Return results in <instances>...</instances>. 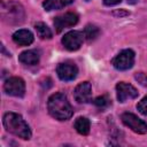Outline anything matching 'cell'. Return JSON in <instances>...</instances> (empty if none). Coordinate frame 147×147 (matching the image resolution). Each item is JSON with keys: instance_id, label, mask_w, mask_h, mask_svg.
Here are the masks:
<instances>
[{"instance_id": "1", "label": "cell", "mask_w": 147, "mask_h": 147, "mask_svg": "<svg viewBox=\"0 0 147 147\" xmlns=\"http://www.w3.org/2000/svg\"><path fill=\"white\" fill-rule=\"evenodd\" d=\"M47 108L51 116L59 121H67L74 114L72 107L63 93H55L51 95L47 101Z\"/></svg>"}, {"instance_id": "2", "label": "cell", "mask_w": 147, "mask_h": 147, "mask_svg": "<svg viewBox=\"0 0 147 147\" xmlns=\"http://www.w3.org/2000/svg\"><path fill=\"white\" fill-rule=\"evenodd\" d=\"M3 126L5 129L25 140L31 138V130L28 123L23 119V117L16 113H7L3 116Z\"/></svg>"}, {"instance_id": "3", "label": "cell", "mask_w": 147, "mask_h": 147, "mask_svg": "<svg viewBox=\"0 0 147 147\" xmlns=\"http://www.w3.org/2000/svg\"><path fill=\"white\" fill-rule=\"evenodd\" d=\"M1 16L5 22L9 24H20L24 21V8L17 1H8L2 3Z\"/></svg>"}, {"instance_id": "4", "label": "cell", "mask_w": 147, "mask_h": 147, "mask_svg": "<svg viewBox=\"0 0 147 147\" xmlns=\"http://www.w3.org/2000/svg\"><path fill=\"white\" fill-rule=\"evenodd\" d=\"M3 90L8 95L22 98L25 94V83L20 77H11L5 82Z\"/></svg>"}, {"instance_id": "5", "label": "cell", "mask_w": 147, "mask_h": 147, "mask_svg": "<svg viewBox=\"0 0 147 147\" xmlns=\"http://www.w3.org/2000/svg\"><path fill=\"white\" fill-rule=\"evenodd\" d=\"M122 122L129 126L133 132L139 134H145L147 132V123L140 119L138 116H136L132 113H124L121 116Z\"/></svg>"}, {"instance_id": "6", "label": "cell", "mask_w": 147, "mask_h": 147, "mask_svg": "<svg viewBox=\"0 0 147 147\" xmlns=\"http://www.w3.org/2000/svg\"><path fill=\"white\" fill-rule=\"evenodd\" d=\"M134 63V52L132 49H124L122 51L114 60H113V65L121 71L129 70L132 68Z\"/></svg>"}, {"instance_id": "7", "label": "cell", "mask_w": 147, "mask_h": 147, "mask_svg": "<svg viewBox=\"0 0 147 147\" xmlns=\"http://www.w3.org/2000/svg\"><path fill=\"white\" fill-rule=\"evenodd\" d=\"M84 40V33L80 31H69L62 38V44L68 51H77Z\"/></svg>"}, {"instance_id": "8", "label": "cell", "mask_w": 147, "mask_h": 147, "mask_svg": "<svg viewBox=\"0 0 147 147\" xmlns=\"http://www.w3.org/2000/svg\"><path fill=\"white\" fill-rule=\"evenodd\" d=\"M56 72L57 76L61 80L64 82H69V80H74L78 74V68L75 63L71 62H63L60 63L56 68Z\"/></svg>"}, {"instance_id": "9", "label": "cell", "mask_w": 147, "mask_h": 147, "mask_svg": "<svg viewBox=\"0 0 147 147\" xmlns=\"http://www.w3.org/2000/svg\"><path fill=\"white\" fill-rule=\"evenodd\" d=\"M78 22V15L76 13H65L63 15H60L57 17H55L54 20V26L56 32H61L62 30H64L65 28H70L76 25Z\"/></svg>"}, {"instance_id": "10", "label": "cell", "mask_w": 147, "mask_h": 147, "mask_svg": "<svg viewBox=\"0 0 147 147\" xmlns=\"http://www.w3.org/2000/svg\"><path fill=\"white\" fill-rule=\"evenodd\" d=\"M116 92L117 100L119 102H125L129 99H134L138 96V91L136 90V87L124 82H121L116 85Z\"/></svg>"}, {"instance_id": "11", "label": "cell", "mask_w": 147, "mask_h": 147, "mask_svg": "<svg viewBox=\"0 0 147 147\" xmlns=\"http://www.w3.org/2000/svg\"><path fill=\"white\" fill-rule=\"evenodd\" d=\"M92 96V86L88 82L80 83L76 86L74 91V98L78 103H87L91 101Z\"/></svg>"}, {"instance_id": "12", "label": "cell", "mask_w": 147, "mask_h": 147, "mask_svg": "<svg viewBox=\"0 0 147 147\" xmlns=\"http://www.w3.org/2000/svg\"><path fill=\"white\" fill-rule=\"evenodd\" d=\"M13 40L20 46H28L33 42V34L31 33V31L22 29L13 34Z\"/></svg>"}, {"instance_id": "13", "label": "cell", "mask_w": 147, "mask_h": 147, "mask_svg": "<svg viewBox=\"0 0 147 147\" xmlns=\"http://www.w3.org/2000/svg\"><path fill=\"white\" fill-rule=\"evenodd\" d=\"M18 60L23 64L34 65V64H38V62H39V53L37 51H33V49L25 51V52H23V53L20 54Z\"/></svg>"}, {"instance_id": "14", "label": "cell", "mask_w": 147, "mask_h": 147, "mask_svg": "<svg viewBox=\"0 0 147 147\" xmlns=\"http://www.w3.org/2000/svg\"><path fill=\"white\" fill-rule=\"evenodd\" d=\"M74 0H45L42 2V7L45 8V10L51 11V10H56V9L67 7Z\"/></svg>"}, {"instance_id": "15", "label": "cell", "mask_w": 147, "mask_h": 147, "mask_svg": "<svg viewBox=\"0 0 147 147\" xmlns=\"http://www.w3.org/2000/svg\"><path fill=\"white\" fill-rule=\"evenodd\" d=\"M76 131L79 133V134H83V136H86L90 132V121L85 117H78L76 121H75V124H74Z\"/></svg>"}, {"instance_id": "16", "label": "cell", "mask_w": 147, "mask_h": 147, "mask_svg": "<svg viewBox=\"0 0 147 147\" xmlns=\"http://www.w3.org/2000/svg\"><path fill=\"white\" fill-rule=\"evenodd\" d=\"M34 29H36L39 38H41V39H51L52 38V31L45 23H41V22L36 23Z\"/></svg>"}, {"instance_id": "17", "label": "cell", "mask_w": 147, "mask_h": 147, "mask_svg": "<svg viewBox=\"0 0 147 147\" xmlns=\"http://www.w3.org/2000/svg\"><path fill=\"white\" fill-rule=\"evenodd\" d=\"M100 33V30L98 26L93 25V24H87L84 29V37L88 40V41H92L94 40Z\"/></svg>"}, {"instance_id": "18", "label": "cell", "mask_w": 147, "mask_h": 147, "mask_svg": "<svg viewBox=\"0 0 147 147\" xmlns=\"http://www.w3.org/2000/svg\"><path fill=\"white\" fill-rule=\"evenodd\" d=\"M93 103H94V105H95L98 108L103 109V108H106V107L108 106L109 100H108V98H107L106 95H101V96H98L96 99H94Z\"/></svg>"}, {"instance_id": "19", "label": "cell", "mask_w": 147, "mask_h": 147, "mask_svg": "<svg viewBox=\"0 0 147 147\" xmlns=\"http://www.w3.org/2000/svg\"><path fill=\"white\" fill-rule=\"evenodd\" d=\"M134 78L140 85H142L144 87H147V75H145L144 72H137L134 75Z\"/></svg>"}, {"instance_id": "20", "label": "cell", "mask_w": 147, "mask_h": 147, "mask_svg": "<svg viewBox=\"0 0 147 147\" xmlns=\"http://www.w3.org/2000/svg\"><path fill=\"white\" fill-rule=\"evenodd\" d=\"M137 109L142 115H147V96H145L141 101H139V103L137 105Z\"/></svg>"}, {"instance_id": "21", "label": "cell", "mask_w": 147, "mask_h": 147, "mask_svg": "<svg viewBox=\"0 0 147 147\" xmlns=\"http://www.w3.org/2000/svg\"><path fill=\"white\" fill-rule=\"evenodd\" d=\"M122 0H103V2H105L106 6H115V5L119 3Z\"/></svg>"}, {"instance_id": "22", "label": "cell", "mask_w": 147, "mask_h": 147, "mask_svg": "<svg viewBox=\"0 0 147 147\" xmlns=\"http://www.w3.org/2000/svg\"><path fill=\"white\" fill-rule=\"evenodd\" d=\"M114 15H119V16H122V15H127V13L126 11H114Z\"/></svg>"}, {"instance_id": "23", "label": "cell", "mask_w": 147, "mask_h": 147, "mask_svg": "<svg viewBox=\"0 0 147 147\" xmlns=\"http://www.w3.org/2000/svg\"><path fill=\"white\" fill-rule=\"evenodd\" d=\"M85 1H90V0H85Z\"/></svg>"}]
</instances>
